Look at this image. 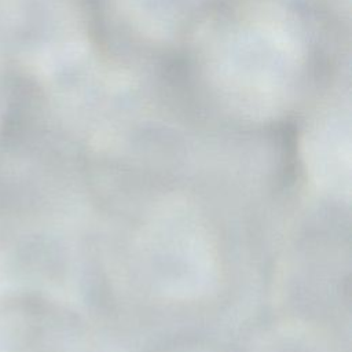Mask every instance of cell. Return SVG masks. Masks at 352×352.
Segmentation results:
<instances>
[{"label":"cell","mask_w":352,"mask_h":352,"mask_svg":"<svg viewBox=\"0 0 352 352\" xmlns=\"http://www.w3.org/2000/svg\"><path fill=\"white\" fill-rule=\"evenodd\" d=\"M302 164L309 184L320 194L338 202L351 198L349 136L340 128H326L307 136Z\"/></svg>","instance_id":"obj_2"},{"label":"cell","mask_w":352,"mask_h":352,"mask_svg":"<svg viewBox=\"0 0 352 352\" xmlns=\"http://www.w3.org/2000/svg\"><path fill=\"white\" fill-rule=\"evenodd\" d=\"M136 252L143 278L164 298L198 300L217 282L213 236L184 199H166L153 209L138 235Z\"/></svg>","instance_id":"obj_1"},{"label":"cell","mask_w":352,"mask_h":352,"mask_svg":"<svg viewBox=\"0 0 352 352\" xmlns=\"http://www.w3.org/2000/svg\"><path fill=\"white\" fill-rule=\"evenodd\" d=\"M0 258H1V256H0ZM0 265H1V261H0Z\"/></svg>","instance_id":"obj_4"},{"label":"cell","mask_w":352,"mask_h":352,"mask_svg":"<svg viewBox=\"0 0 352 352\" xmlns=\"http://www.w3.org/2000/svg\"><path fill=\"white\" fill-rule=\"evenodd\" d=\"M4 110H6V85L3 78V60L0 59V126L3 122Z\"/></svg>","instance_id":"obj_3"}]
</instances>
